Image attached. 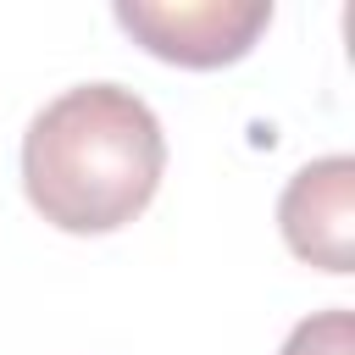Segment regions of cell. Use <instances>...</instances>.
<instances>
[{
    "mask_svg": "<svg viewBox=\"0 0 355 355\" xmlns=\"http://www.w3.org/2000/svg\"><path fill=\"white\" fill-rule=\"evenodd\" d=\"M283 355H355V327L349 311H322L311 322H300L283 344Z\"/></svg>",
    "mask_w": 355,
    "mask_h": 355,
    "instance_id": "cell-4",
    "label": "cell"
},
{
    "mask_svg": "<svg viewBox=\"0 0 355 355\" xmlns=\"http://www.w3.org/2000/svg\"><path fill=\"white\" fill-rule=\"evenodd\" d=\"M116 22L161 61L227 67L261 39V28L272 22V6H261V0H178V6L122 0Z\"/></svg>",
    "mask_w": 355,
    "mask_h": 355,
    "instance_id": "cell-2",
    "label": "cell"
},
{
    "mask_svg": "<svg viewBox=\"0 0 355 355\" xmlns=\"http://www.w3.org/2000/svg\"><path fill=\"white\" fill-rule=\"evenodd\" d=\"M166 172L155 111L122 83H78L33 111L22 133L28 205L61 233H111L133 222Z\"/></svg>",
    "mask_w": 355,
    "mask_h": 355,
    "instance_id": "cell-1",
    "label": "cell"
},
{
    "mask_svg": "<svg viewBox=\"0 0 355 355\" xmlns=\"http://www.w3.org/2000/svg\"><path fill=\"white\" fill-rule=\"evenodd\" d=\"M277 222L300 261L338 277L355 272V161L327 155L300 166L277 200Z\"/></svg>",
    "mask_w": 355,
    "mask_h": 355,
    "instance_id": "cell-3",
    "label": "cell"
}]
</instances>
